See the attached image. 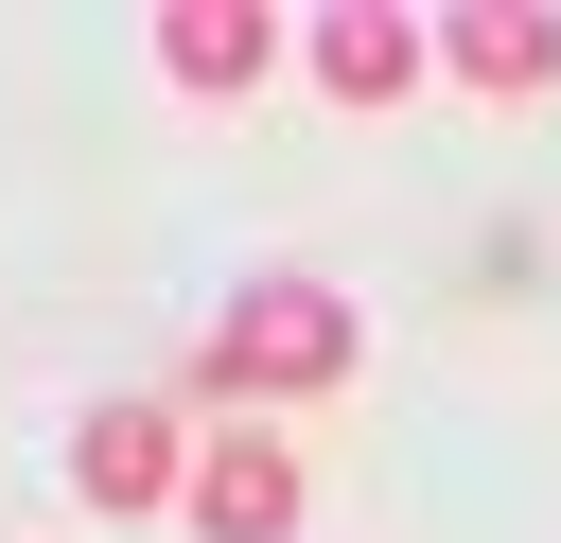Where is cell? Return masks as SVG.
<instances>
[{
	"label": "cell",
	"mask_w": 561,
	"mask_h": 543,
	"mask_svg": "<svg viewBox=\"0 0 561 543\" xmlns=\"http://www.w3.org/2000/svg\"><path fill=\"white\" fill-rule=\"evenodd\" d=\"M210 385H228V403H316V385H351V298H333V280H245L228 333H210Z\"/></svg>",
	"instance_id": "6da1fadb"
},
{
	"label": "cell",
	"mask_w": 561,
	"mask_h": 543,
	"mask_svg": "<svg viewBox=\"0 0 561 543\" xmlns=\"http://www.w3.org/2000/svg\"><path fill=\"white\" fill-rule=\"evenodd\" d=\"M70 490H88V508H193V438H175L158 403H88V420H70Z\"/></svg>",
	"instance_id": "7a4b0ae2"
},
{
	"label": "cell",
	"mask_w": 561,
	"mask_h": 543,
	"mask_svg": "<svg viewBox=\"0 0 561 543\" xmlns=\"http://www.w3.org/2000/svg\"><path fill=\"white\" fill-rule=\"evenodd\" d=\"M298 35H316V88H333V105H403L421 53H438V18H386V0H333V18H298Z\"/></svg>",
	"instance_id": "3957f363"
},
{
	"label": "cell",
	"mask_w": 561,
	"mask_h": 543,
	"mask_svg": "<svg viewBox=\"0 0 561 543\" xmlns=\"http://www.w3.org/2000/svg\"><path fill=\"white\" fill-rule=\"evenodd\" d=\"M193 525H210V543H280V525H298V455H280L263 420L210 438V455H193Z\"/></svg>",
	"instance_id": "277c9868"
},
{
	"label": "cell",
	"mask_w": 561,
	"mask_h": 543,
	"mask_svg": "<svg viewBox=\"0 0 561 543\" xmlns=\"http://www.w3.org/2000/svg\"><path fill=\"white\" fill-rule=\"evenodd\" d=\"M263 53H280V18H263V0H175V18H158V70H175V88H210V105H228V88H263Z\"/></svg>",
	"instance_id": "5b68a950"
},
{
	"label": "cell",
	"mask_w": 561,
	"mask_h": 543,
	"mask_svg": "<svg viewBox=\"0 0 561 543\" xmlns=\"http://www.w3.org/2000/svg\"><path fill=\"white\" fill-rule=\"evenodd\" d=\"M438 53H456V88H543L561 70V18H526V0H473V18H438Z\"/></svg>",
	"instance_id": "8992f818"
}]
</instances>
